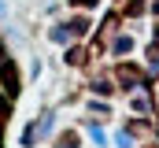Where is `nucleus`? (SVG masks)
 Returning <instances> with one entry per match:
<instances>
[{
  "label": "nucleus",
  "instance_id": "f257e3e1",
  "mask_svg": "<svg viewBox=\"0 0 159 148\" xmlns=\"http://www.w3.org/2000/svg\"><path fill=\"white\" fill-rule=\"evenodd\" d=\"M4 89H7V93L19 89V78H15V67H11V63H4Z\"/></svg>",
  "mask_w": 159,
  "mask_h": 148
},
{
  "label": "nucleus",
  "instance_id": "7ed1b4c3",
  "mask_svg": "<svg viewBox=\"0 0 159 148\" xmlns=\"http://www.w3.org/2000/svg\"><path fill=\"white\" fill-rule=\"evenodd\" d=\"M67 37H70V30H63V26H59V30H52V41H67Z\"/></svg>",
  "mask_w": 159,
  "mask_h": 148
},
{
  "label": "nucleus",
  "instance_id": "20e7f679",
  "mask_svg": "<svg viewBox=\"0 0 159 148\" xmlns=\"http://www.w3.org/2000/svg\"><path fill=\"white\" fill-rule=\"evenodd\" d=\"M59 148H78V141H74V137H63V145Z\"/></svg>",
  "mask_w": 159,
  "mask_h": 148
},
{
  "label": "nucleus",
  "instance_id": "f03ea898",
  "mask_svg": "<svg viewBox=\"0 0 159 148\" xmlns=\"http://www.w3.org/2000/svg\"><path fill=\"white\" fill-rule=\"evenodd\" d=\"M115 52H129V37H119L115 41Z\"/></svg>",
  "mask_w": 159,
  "mask_h": 148
}]
</instances>
